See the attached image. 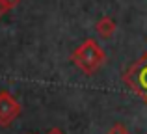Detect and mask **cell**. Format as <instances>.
<instances>
[{"label":"cell","mask_w":147,"mask_h":134,"mask_svg":"<svg viewBox=\"0 0 147 134\" xmlns=\"http://www.w3.org/2000/svg\"><path fill=\"white\" fill-rule=\"evenodd\" d=\"M2 2L7 6V9H13V7H17L21 4V0H2Z\"/></svg>","instance_id":"obj_6"},{"label":"cell","mask_w":147,"mask_h":134,"mask_svg":"<svg viewBox=\"0 0 147 134\" xmlns=\"http://www.w3.org/2000/svg\"><path fill=\"white\" fill-rule=\"evenodd\" d=\"M21 116V104L7 90H0V127H9Z\"/></svg>","instance_id":"obj_3"},{"label":"cell","mask_w":147,"mask_h":134,"mask_svg":"<svg viewBox=\"0 0 147 134\" xmlns=\"http://www.w3.org/2000/svg\"><path fill=\"white\" fill-rule=\"evenodd\" d=\"M71 62L75 63L84 75H93L97 69L102 67L106 62V54H104L102 47L97 43V39L90 37L84 43H80L75 51L71 52Z\"/></svg>","instance_id":"obj_1"},{"label":"cell","mask_w":147,"mask_h":134,"mask_svg":"<svg viewBox=\"0 0 147 134\" xmlns=\"http://www.w3.org/2000/svg\"><path fill=\"white\" fill-rule=\"evenodd\" d=\"M95 32H97L99 37H102V39H110L112 36L115 34V22L112 17H100L97 21V24H95Z\"/></svg>","instance_id":"obj_4"},{"label":"cell","mask_w":147,"mask_h":134,"mask_svg":"<svg viewBox=\"0 0 147 134\" xmlns=\"http://www.w3.org/2000/svg\"><path fill=\"white\" fill-rule=\"evenodd\" d=\"M7 11H9V9H7V6H6V4L2 2V0H0V19H2L4 15L7 13Z\"/></svg>","instance_id":"obj_7"},{"label":"cell","mask_w":147,"mask_h":134,"mask_svg":"<svg viewBox=\"0 0 147 134\" xmlns=\"http://www.w3.org/2000/svg\"><path fill=\"white\" fill-rule=\"evenodd\" d=\"M47 134H65L61 129H58V127H54V129H50V131H47Z\"/></svg>","instance_id":"obj_8"},{"label":"cell","mask_w":147,"mask_h":134,"mask_svg":"<svg viewBox=\"0 0 147 134\" xmlns=\"http://www.w3.org/2000/svg\"><path fill=\"white\" fill-rule=\"evenodd\" d=\"M106 134H129V131H127V127L123 123H115L110 127V131H108Z\"/></svg>","instance_id":"obj_5"},{"label":"cell","mask_w":147,"mask_h":134,"mask_svg":"<svg viewBox=\"0 0 147 134\" xmlns=\"http://www.w3.org/2000/svg\"><path fill=\"white\" fill-rule=\"evenodd\" d=\"M125 82L147 102V52L129 69L125 75Z\"/></svg>","instance_id":"obj_2"}]
</instances>
